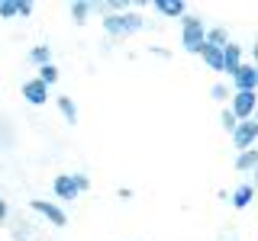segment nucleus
<instances>
[{"label":"nucleus","mask_w":258,"mask_h":241,"mask_svg":"<svg viewBox=\"0 0 258 241\" xmlns=\"http://www.w3.org/2000/svg\"><path fill=\"white\" fill-rule=\"evenodd\" d=\"M23 93H26V100L36 103V106H39V103H45V84H42V80H29V84L23 87Z\"/></svg>","instance_id":"39448f33"},{"label":"nucleus","mask_w":258,"mask_h":241,"mask_svg":"<svg viewBox=\"0 0 258 241\" xmlns=\"http://www.w3.org/2000/svg\"><path fill=\"white\" fill-rule=\"evenodd\" d=\"M32 58H36V61H45L48 52H45V48H36V52H32Z\"/></svg>","instance_id":"a211bd4d"},{"label":"nucleus","mask_w":258,"mask_h":241,"mask_svg":"<svg viewBox=\"0 0 258 241\" xmlns=\"http://www.w3.org/2000/svg\"><path fill=\"white\" fill-rule=\"evenodd\" d=\"M142 26V20L139 16H107V20H103V29L107 32H133V29H139Z\"/></svg>","instance_id":"f03ea898"},{"label":"nucleus","mask_w":258,"mask_h":241,"mask_svg":"<svg viewBox=\"0 0 258 241\" xmlns=\"http://www.w3.org/2000/svg\"><path fill=\"white\" fill-rule=\"evenodd\" d=\"M32 209H36V212H42L45 219H52L55 225H64V222H68L61 209H58V206H52V203H45V199H32Z\"/></svg>","instance_id":"20e7f679"},{"label":"nucleus","mask_w":258,"mask_h":241,"mask_svg":"<svg viewBox=\"0 0 258 241\" xmlns=\"http://www.w3.org/2000/svg\"><path fill=\"white\" fill-rule=\"evenodd\" d=\"M255 164H258V155H255V151H245V155L239 158V167H242V171H248V167H255Z\"/></svg>","instance_id":"4468645a"},{"label":"nucleus","mask_w":258,"mask_h":241,"mask_svg":"<svg viewBox=\"0 0 258 241\" xmlns=\"http://www.w3.org/2000/svg\"><path fill=\"white\" fill-rule=\"evenodd\" d=\"M0 219H7V203L0 199Z\"/></svg>","instance_id":"aec40b11"},{"label":"nucleus","mask_w":258,"mask_h":241,"mask_svg":"<svg viewBox=\"0 0 258 241\" xmlns=\"http://www.w3.org/2000/svg\"><path fill=\"white\" fill-rule=\"evenodd\" d=\"M155 10L165 13V16H181L184 13V4H177V0H155Z\"/></svg>","instance_id":"1a4fd4ad"},{"label":"nucleus","mask_w":258,"mask_h":241,"mask_svg":"<svg viewBox=\"0 0 258 241\" xmlns=\"http://www.w3.org/2000/svg\"><path fill=\"white\" fill-rule=\"evenodd\" d=\"M39 71H42V77H39V80H42V84H52V80L58 77V71H55L52 64H42V68H39Z\"/></svg>","instance_id":"2eb2a0df"},{"label":"nucleus","mask_w":258,"mask_h":241,"mask_svg":"<svg viewBox=\"0 0 258 241\" xmlns=\"http://www.w3.org/2000/svg\"><path fill=\"white\" fill-rule=\"evenodd\" d=\"M239 45H226V55H223V68L226 71H232V74H236L239 71Z\"/></svg>","instance_id":"6e6552de"},{"label":"nucleus","mask_w":258,"mask_h":241,"mask_svg":"<svg viewBox=\"0 0 258 241\" xmlns=\"http://www.w3.org/2000/svg\"><path fill=\"white\" fill-rule=\"evenodd\" d=\"M184 48L187 52H200L204 48V29H200V20H184Z\"/></svg>","instance_id":"f257e3e1"},{"label":"nucleus","mask_w":258,"mask_h":241,"mask_svg":"<svg viewBox=\"0 0 258 241\" xmlns=\"http://www.w3.org/2000/svg\"><path fill=\"white\" fill-rule=\"evenodd\" d=\"M236 84H239V90H252L258 84V71L255 68H239L236 71Z\"/></svg>","instance_id":"423d86ee"},{"label":"nucleus","mask_w":258,"mask_h":241,"mask_svg":"<svg viewBox=\"0 0 258 241\" xmlns=\"http://www.w3.org/2000/svg\"><path fill=\"white\" fill-rule=\"evenodd\" d=\"M58 106H61L64 116H68V123H78V112H75V106H71V100H68V96H61V100H58Z\"/></svg>","instance_id":"ddd939ff"},{"label":"nucleus","mask_w":258,"mask_h":241,"mask_svg":"<svg viewBox=\"0 0 258 241\" xmlns=\"http://www.w3.org/2000/svg\"><path fill=\"white\" fill-rule=\"evenodd\" d=\"M55 193H58V196H75L78 187H75L71 177H58V180H55Z\"/></svg>","instance_id":"9b49d317"},{"label":"nucleus","mask_w":258,"mask_h":241,"mask_svg":"<svg viewBox=\"0 0 258 241\" xmlns=\"http://www.w3.org/2000/svg\"><path fill=\"white\" fill-rule=\"evenodd\" d=\"M200 52H204V58L210 61V68L223 71V55H220V48H213V45H207V42H204V48H200Z\"/></svg>","instance_id":"9d476101"},{"label":"nucleus","mask_w":258,"mask_h":241,"mask_svg":"<svg viewBox=\"0 0 258 241\" xmlns=\"http://www.w3.org/2000/svg\"><path fill=\"white\" fill-rule=\"evenodd\" d=\"M223 126H226V129H232V126H236V123H232V112H223Z\"/></svg>","instance_id":"6ab92c4d"},{"label":"nucleus","mask_w":258,"mask_h":241,"mask_svg":"<svg viewBox=\"0 0 258 241\" xmlns=\"http://www.w3.org/2000/svg\"><path fill=\"white\" fill-rule=\"evenodd\" d=\"M16 13V4L13 0H7V4H0V16H13Z\"/></svg>","instance_id":"dca6fc26"},{"label":"nucleus","mask_w":258,"mask_h":241,"mask_svg":"<svg viewBox=\"0 0 258 241\" xmlns=\"http://www.w3.org/2000/svg\"><path fill=\"white\" fill-rule=\"evenodd\" d=\"M71 13H75V20H81V16L87 13V4H75V7H71Z\"/></svg>","instance_id":"f3484780"},{"label":"nucleus","mask_w":258,"mask_h":241,"mask_svg":"<svg viewBox=\"0 0 258 241\" xmlns=\"http://www.w3.org/2000/svg\"><path fill=\"white\" fill-rule=\"evenodd\" d=\"M248 199H252V187H239L232 203H236V209H245V206H248Z\"/></svg>","instance_id":"f8f14e48"},{"label":"nucleus","mask_w":258,"mask_h":241,"mask_svg":"<svg viewBox=\"0 0 258 241\" xmlns=\"http://www.w3.org/2000/svg\"><path fill=\"white\" fill-rule=\"evenodd\" d=\"M255 135H258V126H255V123H245V126H239V129H236V145H239V148H248Z\"/></svg>","instance_id":"0eeeda50"},{"label":"nucleus","mask_w":258,"mask_h":241,"mask_svg":"<svg viewBox=\"0 0 258 241\" xmlns=\"http://www.w3.org/2000/svg\"><path fill=\"white\" fill-rule=\"evenodd\" d=\"M252 109H255V90H239L236 100H232V112H236L239 119H245Z\"/></svg>","instance_id":"7ed1b4c3"}]
</instances>
